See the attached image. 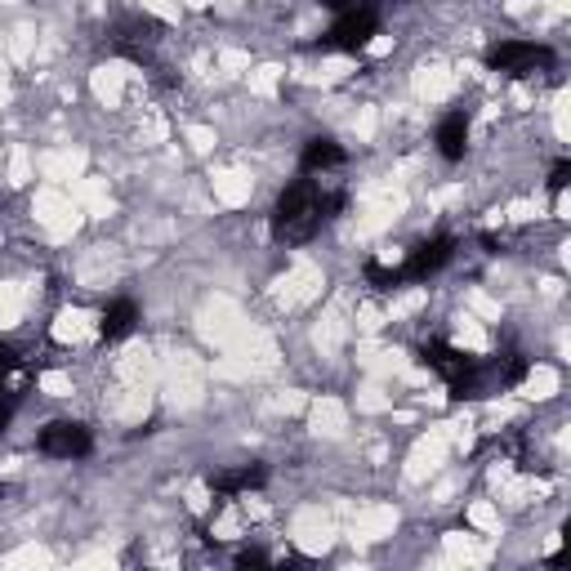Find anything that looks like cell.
Listing matches in <instances>:
<instances>
[{"mask_svg": "<svg viewBox=\"0 0 571 571\" xmlns=\"http://www.w3.org/2000/svg\"><path fill=\"white\" fill-rule=\"evenodd\" d=\"M237 567H273V558L263 554V549H242L237 554Z\"/></svg>", "mask_w": 571, "mask_h": 571, "instance_id": "5bb4252c", "label": "cell"}, {"mask_svg": "<svg viewBox=\"0 0 571 571\" xmlns=\"http://www.w3.org/2000/svg\"><path fill=\"white\" fill-rule=\"evenodd\" d=\"M18 402H23V393H0V438H5V429H10V420H14V411H18Z\"/></svg>", "mask_w": 571, "mask_h": 571, "instance_id": "7c38bea8", "label": "cell"}, {"mask_svg": "<svg viewBox=\"0 0 571 571\" xmlns=\"http://www.w3.org/2000/svg\"><path fill=\"white\" fill-rule=\"evenodd\" d=\"M375 31H379V10L375 5H349L313 50H322V54H358V50H366L375 41Z\"/></svg>", "mask_w": 571, "mask_h": 571, "instance_id": "7a4b0ae2", "label": "cell"}, {"mask_svg": "<svg viewBox=\"0 0 571 571\" xmlns=\"http://www.w3.org/2000/svg\"><path fill=\"white\" fill-rule=\"evenodd\" d=\"M215 496H250V491H259L263 482H269V469L263 465H242V469H219L206 478Z\"/></svg>", "mask_w": 571, "mask_h": 571, "instance_id": "8992f818", "label": "cell"}, {"mask_svg": "<svg viewBox=\"0 0 571 571\" xmlns=\"http://www.w3.org/2000/svg\"><path fill=\"white\" fill-rule=\"evenodd\" d=\"M0 501H5V482H0Z\"/></svg>", "mask_w": 571, "mask_h": 571, "instance_id": "e0dca14e", "label": "cell"}, {"mask_svg": "<svg viewBox=\"0 0 571 571\" xmlns=\"http://www.w3.org/2000/svg\"><path fill=\"white\" fill-rule=\"evenodd\" d=\"M567 183H571V161H567V157H558V161H554V170H549V183H545V187H549L554 197H558Z\"/></svg>", "mask_w": 571, "mask_h": 571, "instance_id": "8fae6325", "label": "cell"}, {"mask_svg": "<svg viewBox=\"0 0 571 571\" xmlns=\"http://www.w3.org/2000/svg\"><path fill=\"white\" fill-rule=\"evenodd\" d=\"M322 5H326V10H335V14H345L349 5H358V0H322Z\"/></svg>", "mask_w": 571, "mask_h": 571, "instance_id": "2e32d148", "label": "cell"}, {"mask_svg": "<svg viewBox=\"0 0 571 571\" xmlns=\"http://www.w3.org/2000/svg\"><path fill=\"white\" fill-rule=\"evenodd\" d=\"M451 255H455V237H429V242H420L411 255H406V263H402V286L406 282H429V277H438L446 263H451Z\"/></svg>", "mask_w": 571, "mask_h": 571, "instance_id": "5b68a950", "label": "cell"}, {"mask_svg": "<svg viewBox=\"0 0 571 571\" xmlns=\"http://www.w3.org/2000/svg\"><path fill=\"white\" fill-rule=\"evenodd\" d=\"M366 282L379 290V295H389V290H398L402 286V269H389V263H379V259H366Z\"/></svg>", "mask_w": 571, "mask_h": 571, "instance_id": "30bf717a", "label": "cell"}, {"mask_svg": "<svg viewBox=\"0 0 571 571\" xmlns=\"http://www.w3.org/2000/svg\"><path fill=\"white\" fill-rule=\"evenodd\" d=\"M345 161H349V152L339 147L330 134H313L309 143H303V152H299V170L303 174H326V170L345 166Z\"/></svg>", "mask_w": 571, "mask_h": 571, "instance_id": "52a82bcc", "label": "cell"}, {"mask_svg": "<svg viewBox=\"0 0 571 571\" xmlns=\"http://www.w3.org/2000/svg\"><path fill=\"white\" fill-rule=\"evenodd\" d=\"M134 326H139V303L134 299H112L107 309H103V317H99V335L107 339V345L126 339Z\"/></svg>", "mask_w": 571, "mask_h": 571, "instance_id": "9c48e42d", "label": "cell"}, {"mask_svg": "<svg viewBox=\"0 0 571 571\" xmlns=\"http://www.w3.org/2000/svg\"><path fill=\"white\" fill-rule=\"evenodd\" d=\"M554 63H558V54L536 41H501L486 50V67L505 72V76H536V72H549Z\"/></svg>", "mask_w": 571, "mask_h": 571, "instance_id": "3957f363", "label": "cell"}, {"mask_svg": "<svg viewBox=\"0 0 571 571\" xmlns=\"http://www.w3.org/2000/svg\"><path fill=\"white\" fill-rule=\"evenodd\" d=\"M36 446H41V455H50V460H86L94 451V433L81 420H50L41 429V438H36Z\"/></svg>", "mask_w": 571, "mask_h": 571, "instance_id": "277c9868", "label": "cell"}, {"mask_svg": "<svg viewBox=\"0 0 571 571\" xmlns=\"http://www.w3.org/2000/svg\"><path fill=\"white\" fill-rule=\"evenodd\" d=\"M478 242L486 246V255H505V237H491V233H482Z\"/></svg>", "mask_w": 571, "mask_h": 571, "instance_id": "9a60e30c", "label": "cell"}, {"mask_svg": "<svg viewBox=\"0 0 571 571\" xmlns=\"http://www.w3.org/2000/svg\"><path fill=\"white\" fill-rule=\"evenodd\" d=\"M438 152H442V161H465V152H469V112L465 107H455L442 117L438 126Z\"/></svg>", "mask_w": 571, "mask_h": 571, "instance_id": "ba28073f", "label": "cell"}, {"mask_svg": "<svg viewBox=\"0 0 571 571\" xmlns=\"http://www.w3.org/2000/svg\"><path fill=\"white\" fill-rule=\"evenodd\" d=\"M349 206V193H326L317 179H295L273 206V237L282 246L313 242L330 219H339Z\"/></svg>", "mask_w": 571, "mask_h": 571, "instance_id": "6da1fadb", "label": "cell"}, {"mask_svg": "<svg viewBox=\"0 0 571 571\" xmlns=\"http://www.w3.org/2000/svg\"><path fill=\"white\" fill-rule=\"evenodd\" d=\"M18 366H23V358H18V349L10 345V339H0V371H5V375H10V371H18Z\"/></svg>", "mask_w": 571, "mask_h": 571, "instance_id": "4fadbf2b", "label": "cell"}]
</instances>
